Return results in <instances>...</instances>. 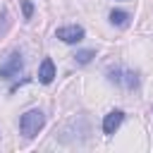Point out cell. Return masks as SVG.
Returning <instances> with one entry per match:
<instances>
[{"instance_id":"cell-1","label":"cell","mask_w":153,"mask_h":153,"mask_svg":"<svg viewBox=\"0 0 153 153\" xmlns=\"http://www.w3.org/2000/svg\"><path fill=\"white\" fill-rule=\"evenodd\" d=\"M43 122H45V117H43L41 110H29V112L22 115V120H19V129H22V134H24L26 139H33V136L43 129Z\"/></svg>"},{"instance_id":"cell-2","label":"cell","mask_w":153,"mask_h":153,"mask_svg":"<svg viewBox=\"0 0 153 153\" xmlns=\"http://www.w3.org/2000/svg\"><path fill=\"white\" fill-rule=\"evenodd\" d=\"M19 72H22V55L14 50L0 65V79H14V76H19Z\"/></svg>"},{"instance_id":"cell-3","label":"cell","mask_w":153,"mask_h":153,"mask_svg":"<svg viewBox=\"0 0 153 153\" xmlns=\"http://www.w3.org/2000/svg\"><path fill=\"white\" fill-rule=\"evenodd\" d=\"M55 36H57L60 41H65V43H79V41L84 38V29L76 26V24H72V26H60V29L55 31Z\"/></svg>"},{"instance_id":"cell-4","label":"cell","mask_w":153,"mask_h":153,"mask_svg":"<svg viewBox=\"0 0 153 153\" xmlns=\"http://www.w3.org/2000/svg\"><path fill=\"white\" fill-rule=\"evenodd\" d=\"M122 120H124V112H122V110H112V112H108L105 120H103V131H105V134H115L117 127L122 124Z\"/></svg>"},{"instance_id":"cell-5","label":"cell","mask_w":153,"mask_h":153,"mask_svg":"<svg viewBox=\"0 0 153 153\" xmlns=\"http://www.w3.org/2000/svg\"><path fill=\"white\" fill-rule=\"evenodd\" d=\"M110 81H117L127 88H134L136 86V76L131 72H122V69H110Z\"/></svg>"},{"instance_id":"cell-6","label":"cell","mask_w":153,"mask_h":153,"mask_svg":"<svg viewBox=\"0 0 153 153\" xmlns=\"http://www.w3.org/2000/svg\"><path fill=\"white\" fill-rule=\"evenodd\" d=\"M53 79H55V65H53L50 57H45L41 62V67H38V81L41 84H50Z\"/></svg>"},{"instance_id":"cell-7","label":"cell","mask_w":153,"mask_h":153,"mask_svg":"<svg viewBox=\"0 0 153 153\" xmlns=\"http://www.w3.org/2000/svg\"><path fill=\"white\" fill-rule=\"evenodd\" d=\"M110 22H112V24H117V26H127L129 14H127V12H122V10H112V12H110Z\"/></svg>"},{"instance_id":"cell-8","label":"cell","mask_w":153,"mask_h":153,"mask_svg":"<svg viewBox=\"0 0 153 153\" xmlns=\"http://www.w3.org/2000/svg\"><path fill=\"white\" fill-rule=\"evenodd\" d=\"M93 55H96L93 50H79V53H76L74 57H76V62H81V65H86V62H88V60H91Z\"/></svg>"},{"instance_id":"cell-9","label":"cell","mask_w":153,"mask_h":153,"mask_svg":"<svg viewBox=\"0 0 153 153\" xmlns=\"http://www.w3.org/2000/svg\"><path fill=\"white\" fill-rule=\"evenodd\" d=\"M22 10H24V19H31V14H33V5H31L29 0H22Z\"/></svg>"}]
</instances>
